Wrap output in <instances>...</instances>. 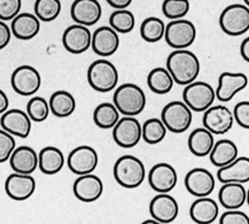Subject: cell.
I'll return each instance as SVG.
<instances>
[{"label": "cell", "mask_w": 249, "mask_h": 224, "mask_svg": "<svg viewBox=\"0 0 249 224\" xmlns=\"http://www.w3.org/2000/svg\"><path fill=\"white\" fill-rule=\"evenodd\" d=\"M167 69L178 85H187L196 81L200 74V60L187 49L176 50L169 54Z\"/></svg>", "instance_id": "1"}, {"label": "cell", "mask_w": 249, "mask_h": 224, "mask_svg": "<svg viewBox=\"0 0 249 224\" xmlns=\"http://www.w3.org/2000/svg\"><path fill=\"white\" fill-rule=\"evenodd\" d=\"M114 105L124 116H136L146 107V95L140 86L125 83L116 89L114 93Z\"/></svg>", "instance_id": "2"}, {"label": "cell", "mask_w": 249, "mask_h": 224, "mask_svg": "<svg viewBox=\"0 0 249 224\" xmlns=\"http://www.w3.org/2000/svg\"><path fill=\"white\" fill-rule=\"evenodd\" d=\"M146 169L142 161L133 155H123L114 165V178L121 187L136 188L142 184Z\"/></svg>", "instance_id": "3"}, {"label": "cell", "mask_w": 249, "mask_h": 224, "mask_svg": "<svg viewBox=\"0 0 249 224\" xmlns=\"http://www.w3.org/2000/svg\"><path fill=\"white\" fill-rule=\"evenodd\" d=\"M88 82L90 86L100 93L113 91L119 83V72L109 60H97L88 69Z\"/></svg>", "instance_id": "4"}, {"label": "cell", "mask_w": 249, "mask_h": 224, "mask_svg": "<svg viewBox=\"0 0 249 224\" xmlns=\"http://www.w3.org/2000/svg\"><path fill=\"white\" fill-rule=\"evenodd\" d=\"M223 33L232 37L241 36L249 30V8L246 5L233 4L224 8L219 17Z\"/></svg>", "instance_id": "5"}, {"label": "cell", "mask_w": 249, "mask_h": 224, "mask_svg": "<svg viewBox=\"0 0 249 224\" xmlns=\"http://www.w3.org/2000/svg\"><path fill=\"white\" fill-rule=\"evenodd\" d=\"M161 120L170 132L183 133L192 124V111L184 101H171L162 110Z\"/></svg>", "instance_id": "6"}, {"label": "cell", "mask_w": 249, "mask_h": 224, "mask_svg": "<svg viewBox=\"0 0 249 224\" xmlns=\"http://www.w3.org/2000/svg\"><path fill=\"white\" fill-rule=\"evenodd\" d=\"M183 91V100L192 112L203 113L213 106L216 99L215 90L207 82L194 81L185 85Z\"/></svg>", "instance_id": "7"}, {"label": "cell", "mask_w": 249, "mask_h": 224, "mask_svg": "<svg viewBox=\"0 0 249 224\" xmlns=\"http://www.w3.org/2000/svg\"><path fill=\"white\" fill-rule=\"evenodd\" d=\"M164 39L174 50L188 49L196 39V28L188 20H171L165 25Z\"/></svg>", "instance_id": "8"}, {"label": "cell", "mask_w": 249, "mask_h": 224, "mask_svg": "<svg viewBox=\"0 0 249 224\" xmlns=\"http://www.w3.org/2000/svg\"><path fill=\"white\" fill-rule=\"evenodd\" d=\"M12 88L18 94L31 97L36 94L41 86V76L34 67L23 65L18 67L12 74Z\"/></svg>", "instance_id": "9"}, {"label": "cell", "mask_w": 249, "mask_h": 224, "mask_svg": "<svg viewBox=\"0 0 249 224\" xmlns=\"http://www.w3.org/2000/svg\"><path fill=\"white\" fill-rule=\"evenodd\" d=\"M113 139L122 149H132L142 140V124L135 116L120 118L113 128Z\"/></svg>", "instance_id": "10"}, {"label": "cell", "mask_w": 249, "mask_h": 224, "mask_svg": "<svg viewBox=\"0 0 249 224\" xmlns=\"http://www.w3.org/2000/svg\"><path fill=\"white\" fill-rule=\"evenodd\" d=\"M99 156L93 147L82 145L76 147L69 153L67 159L69 170L75 175L91 174L98 167Z\"/></svg>", "instance_id": "11"}, {"label": "cell", "mask_w": 249, "mask_h": 224, "mask_svg": "<svg viewBox=\"0 0 249 224\" xmlns=\"http://www.w3.org/2000/svg\"><path fill=\"white\" fill-rule=\"evenodd\" d=\"M184 184L192 196L196 198L209 197L215 190L216 179L207 169L194 168L185 176Z\"/></svg>", "instance_id": "12"}, {"label": "cell", "mask_w": 249, "mask_h": 224, "mask_svg": "<svg viewBox=\"0 0 249 224\" xmlns=\"http://www.w3.org/2000/svg\"><path fill=\"white\" fill-rule=\"evenodd\" d=\"M203 113V127L208 129L213 134L228 133L234 124L232 112L222 105L210 106Z\"/></svg>", "instance_id": "13"}, {"label": "cell", "mask_w": 249, "mask_h": 224, "mask_svg": "<svg viewBox=\"0 0 249 224\" xmlns=\"http://www.w3.org/2000/svg\"><path fill=\"white\" fill-rule=\"evenodd\" d=\"M149 214L158 223H172L179 214V205L168 193H159L149 204Z\"/></svg>", "instance_id": "14"}, {"label": "cell", "mask_w": 249, "mask_h": 224, "mask_svg": "<svg viewBox=\"0 0 249 224\" xmlns=\"http://www.w3.org/2000/svg\"><path fill=\"white\" fill-rule=\"evenodd\" d=\"M177 182V171L169 163H158L149 170L148 183L158 193H169L176 187Z\"/></svg>", "instance_id": "15"}, {"label": "cell", "mask_w": 249, "mask_h": 224, "mask_svg": "<svg viewBox=\"0 0 249 224\" xmlns=\"http://www.w3.org/2000/svg\"><path fill=\"white\" fill-rule=\"evenodd\" d=\"M92 34L88 27L72 24L66 29L62 35L63 47L71 54H82L91 47Z\"/></svg>", "instance_id": "16"}, {"label": "cell", "mask_w": 249, "mask_h": 224, "mask_svg": "<svg viewBox=\"0 0 249 224\" xmlns=\"http://www.w3.org/2000/svg\"><path fill=\"white\" fill-rule=\"evenodd\" d=\"M0 126H1V129L7 131L13 136L27 138L31 132L33 121L29 117L27 112L14 108V110H7L1 114Z\"/></svg>", "instance_id": "17"}, {"label": "cell", "mask_w": 249, "mask_h": 224, "mask_svg": "<svg viewBox=\"0 0 249 224\" xmlns=\"http://www.w3.org/2000/svg\"><path fill=\"white\" fill-rule=\"evenodd\" d=\"M6 194L15 201H24L36 191V181L31 175L13 172L5 182Z\"/></svg>", "instance_id": "18"}, {"label": "cell", "mask_w": 249, "mask_h": 224, "mask_svg": "<svg viewBox=\"0 0 249 224\" xmlns=\"http://www.w3.org/2000/svg\"><path fill=\"white\" fill-rule=\"evenodd\" d=\"M248 77L242 73H223L219 75L215 93L219 101L228 102L239 92L247 88Z\"/></svg>", "instance_id": "19"}, {"label": "cell", "mask_w": 249, "mask_h": 224, "mask_svg": "<svg viewBox=\"0 0 249 224\" xmlns=\"http://www.w3.org/2000/svg\"><path fill=\"white\" fill-rule=\"evenodd\" d=\"M75 197L83 203H94L104 193V183L98 176L91 174L81 175L72 185Z\"/></svg>", "instance_id": "20"}, {"label": "cell", "mask_w": 249, "mask_h": 224, "mask_svg": "<svg viewBox=\"0 0 249 224\" xmlns=\"http://www.w3.org/2000/svg\"><path fill=\"white\" fill-rule=\"evenodd\" d=\"M91 47L101 57L111 56L120 47L119 33L111 27H100L92 34Z\"/></svg>", "instance_id": "21"}, {"label": "cell", "mask_w": 249, "mask_h": 224, "mask_svg": "<svg viewBox=\"0 0 249 224\" xmlns=\"http://www.w3.org/2000/svg\"><path fill=\"white\" fill-rule=\"evenodd\" d=\"M75 23L91 27L98 23L102 15V7L98 0H75L70 8Z\"/></svg>", "instance_id": "22"}, {"label": "cell", "mask_w": 249, "mask_h": 224, "mask_svg": "<svg viewBox=\"0 0 249 224\" xmlns=\"http://www.w3.org/2000/svg\"><path fill=\"white\" fill-rule=\"evenodd\" d=\"M217 179L221 183H248L249 182V158L241 156L219 168Z\"/></svg>", "instance_id": "23"}, {"label": "cell", "mask_w": 249, "mask_h": 224, "mask_svg": "<svg viewBox=\"0 0 249 224\" xmlns=\"http://www.w3.org/2000/svg\"><path fill=\"white\" fill-rule=\"evenodd\" d=\"M8 161L14 172L18 174L31 175L38 168V154L30 146L15 147Z\"/></svg>", "instance_id": "24"}, {"label": "cell", "mask_w": 249, "mask_h": 224, "mask_svg": "<svg viewBox=\"0 0 249 224\" xmlns=\"http://www.w3.org/2000/svg\"><path fill=\"white\" fill-rule=\"evenodd\" d=\"M11 31L20 40H30L39 34L40 20L31 13H18L12 20Z\"/></svg>", "instance_id": "25"}, {"label": "cell", "mask_w": 249, "mask_h": 224, "mask_svg": "<svg viewBox=\"0 0 249 224\" xmlns=\"http://www.w3.org/2000/svg\"><path fill=\"white\" fill-rule=\"evenodd\" d=\"M218 205L212 198L201 197L191 205L190 216L193 222L200 224L213 223L218 217Z\"/></svg>", "instance_id": "26"}, {"label": "cell", "mask_w": 249, "mask_h": 224, "mask_svg": "<svg viewBox=\"0 0 249 224\" xmlns=\"http://www.w3.org/2000/svg\"><path fill=\"white\" fill-rule=\"evenodd\" d=\"M66 159L55 146H46L38 154V168L45 175H55L62 170Z\"/></svg>", "instance_id": "27"}, {"label": "cell", "mask_w": 249, "mask_h": 224, "mask_svg": "<svg viewBox=\"0 0 249 224\" xmlns=\"http://www.w3.org/2000/svg\"><path fill=\"white\" fill-rule=\"evenodd\" d=\"M218 199L226 209H239L247 200V190L241 183H224L219 188Z\"/></svg>", "instance_id": "28"}, {"label": "cell", "mask_w": 249, "mask_h": 224, "mask_svg": "<svg viewBox=\"0 0 249 224\" xmlns=\"http://www.w3.org/2000/svg\"><path fill=\"white\" fill-rule=\"evenodd\" d=\"M213 144H215L213 134L204 127L193 130L188 137L187 142L191 153L197 158H204V156L209 155Z\"/></svg>", "instance_id": "29"}, {"label": "cell", "mask_w": 249, "mask_h": 224, "mask_svg": "<svg viewBox=\"0 0 249 224\" xmlns=\"http://www.w3.org/2000/svg\"><path fill=\"white\" fill-rule=\"evenodd\" d=\"M209 158L215 167H224L238 158V147L232 140L221 139L213 144Z\"/></svg>", "instance_id": "30"}, {"label": "cell", "mask_w": 249, "mask_h": 224, "mask_svg": "<svg viewBox=\"0 0 249 224\" xmlns=\"http://www.w3.org/2000/svg\"><path fill=\"white\" fill-rule=\"evenodd\" d=\"M50 111L56 117H68L76 110V99L70 92L60 90L51 95Z\"/></svg>", "instance_id": "31"}, {"label": "cell", "mask_w": 249, "mask_h": 224, "mask_svg": "<svg viewBox=\"0 0 249 224\" xmlns=\"http://www.w3.org/2000/svg\"><path fill=\"white\" fill-rule=\"evenodd\" d=\"M174 79L167 68L152 69L147 76V85L156 94H167L174 88Z\"/></svg>", "instance_id": "32"}, {"label": "cell", "mask_w": 249, "mask_h": 224, "mask_svg": "<svg viewBox=\"0 0 249 224\" xmlns=\"http://www.w3.org/2000/svg\"><path fill=\"white\" fill-rule=\"evenodd\" d=\"M120 120V112L110 102H102L93 112V121L100 129H113Z\"/></svg>", "instance_id": "33"}, {"label": "cell", "mask_w": 249, "mask_h": 224, "mask_svg": "<svg viewBox=\"0 0 249 224\" xmlns=\"http://www.w3.org/2000/svg\"><path fill=\"white\" fill-rule=\"evenodd\" d=\"M167 131L168 129L162 122L161 118H148L142 126V138L143 142L149 144V145H155L165 138Z\"/></svg>", "instance_id": "34"}, {"label": "cell", "mask_w": 249, "mask_h": 224, "mask_svg": "<svg viewBox=\"0 0 249 224\" xmlns=\"http://www.w3.org/2000/svg\"><path fill=\"white\" fill-rule=\"evenodd\" d=\"M165 24L161 19L151 17L145 19L140 25V36L147 43H158L164 37Z\"/></svg>", "instance_id": "35"}, {"label": "cell", "mask_w": 249, "mask_h": 224, "mask_svg": "<svg viewBox=\"0 0 249 224\" xmlns=\"http://www.w3.org/2000/svg\"><path fill=\"white\" fill-rule=\"evenodd\" d=\"M62 6L60 0H36L35 15L40 22H52L56 20L61 13Z\"/></svg>", "instance_id": "36"}, {"label": "cell", "mask_w": 249, "mask_h": 224, "mask_svg": "<svg viewBox=\"0 0 249 224\" xmlns=\"http://www.w3.org/2000/svg\"><path fill=\"white\" fill-rule=\"evenodd\" d=\"M109 25L116 33L129 34L133 30L136 25V19L132 12L127 11L126 8L117 9L111 13L109 18Z\"/></svg>", "instance_id": "37"}, {"label": "cell", "mask_w": 249, "mask_h": 224, "mask_svg": "<svg viewBox=\"0 0 249 224\" xmlns=\"http://www.w3.org/2000/svg\"><path fill=\"white\" fill-rule=\"evenodd\" d=\"M51 113L50 105L45 98L43 97H33L29 100L27 105V114L31 121L40 123L47 120Z\"/></svg>", "instance_id": "38"}, {"label": "cell", "mask_w": 249, "mask_h": 224, "mask_svg": "<svg viewBox=\"0 0 249 224\" xmlns=\"http://www.w3.org/2000/svg\"><path fill=\"white\" fill-rule=\"evenodd\" d=\"M191 5L188 0H164L162 4V13L169 20L183 19L190 12Z\"/></svg>", "instance_id": "39"}, {"label": "cell", "mask_w": 249, "mask_h": 224, "mask_svg": "<svg viewBox=\"0 0 249 224\" xmlns=\"http://www.w3.org/2000/svg\"><path fill=\"white\" fill-rule=\"evenodd\" d=\"M15 147H17V142L14 136L4 129H0V163L8 161Z\"/></svg>", "instance_id": "40"}, {"label": "cell", "mask_w": 249, "mask_h": 224, "mask_svg": "<svg viewBox=\"0 0 249 224\" xmlns=\"http://www.w3.org/2000/svg\"><path fill=\"white\" fill-rule=\"evenodd\" d=\"M22 8V0H0V20L12 21Z\"/></svg>", "instance_id": "41"}, {"label": "cell", "mask_w": 249, "mask_h": 224, "mask_svg": "<svg viewBox=\"0 0 249 224\" xmlns=\"http://www.w3.org/2000/svg\"><path fill=\"white\" fill-rule=\"evenodd\" d=\"M233 118L244 129H249V101L238 102L233 111Z\"/></svg>", "instance_id": "42"}, {"label": "cell", "mask_w": 249, "mask_h": 224, "mask_svg": "<svg viewBox=\"0 0 249 224\" xmlns=\"http://www.w3.org/2000/svg\"><path fill=\"white\" fill-rule=\"evenodd\" d=\"M221 224H249L248 215L238 209H228L219 219Z\"/></svg>", "instance_id": "43"}, {"label": "cell", "mask_w": 249, "mask_h": 224, "mask_svg": "<svg viewBox=\"0 0 249 224\" xmlns=\"http://www.w3.org/2000/svg\"><path fill=\"white\" fill-rule=\"evenodd\" d=\"M12 38V31L11 28L8 27L5 21L0 20V51L4 50L6 46L9 44Z\"/></svg>", "instance_id": "44"}, {"label": "cell", "mask_w": 249, "mask_h": 224, "mask_svg": "<svg viewBox=\"0 0 249 224\" xmlns=\"http://www.w3.org/2000/svg\"><path fill=\"white\" fill-rule=\"evenodd\" d=\"M106 1L108 2V5L111 6L113 8L123 9L129 7V6L132 4L133 0H106Z\"/></svg>", "instance_id": "45"}, {"label": "cell", "mask_w": 249, "mask_h": 224, "mask_svg": "<svg viewBox=\"0 0 249 224\" xmlns=\"http://www.w3.org/2000/svg\"><path fill=\"white\" fill-rule=\"evenodd\" d=\"M240 54H241V57L246 62L249 61V37L245 38V40L241 43Z\"/></svg>", "instance_id": "46"}, {"label": "cell", "mask_w": 249, "mask_h": 224, "mask_svg": "<svg viewBox=\"0 0 249 224\" xmlns=\"http://www.w3.org/2000/svg\"><path fill=\"white\" fill-rule=\"evenodd\" d=\"M8 106H9V100H8L7 94L0 89V115L5 113V112L8 110Z\"/></svg>", "instance_id": "47"}, {"label": "cell", "mask_w": 249, "mask_h": 224, "mask_svg": "<svg viewBox=\"0 0 249 224\" xmlns=\"http://www.w3.org/2000/svg\"><path fill=\"white\" fill-rule=\"evenodd\" d=\"M143 223H158V222H156V221H155L154 219H152V220H146V221H143Z\"/></svg>", "instance_id": "48"}, {"label": "cell", "mask_w": 249, "mask_h": 224, "mask_svg": "<svg viewBox=\"0 0 249 224\" xmlns=\"http://www.w3.org/2000/svg\"><path fill=\"white\" fill-rule=\"evenodd\" d=\"M244 2H245V5H246V6H248V5H249V0H244Z\"/></svg>", "instance_id": "49"}]
</instances>
